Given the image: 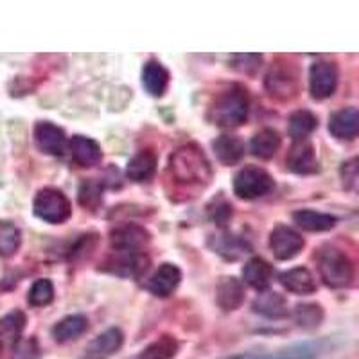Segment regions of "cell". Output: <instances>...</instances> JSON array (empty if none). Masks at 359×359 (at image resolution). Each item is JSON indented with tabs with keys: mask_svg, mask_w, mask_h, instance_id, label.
Masks as SVG:
<instances>
[{
	"mask_svg": "<svg viewBox=\"0 0 359 359\" xmlns=\"http://www.w3.org/2000/svg\"><path fill=\"white\" fill-rule=\"evenodd\" d=\"M169 172L176 184L185 187H205L212 178V168L196 144L176 149L169 158Z\"/></svg>",
	"mask_w": 359,
	"mask_h": 359,
	"instance_id": "obj_1",
	"label": "cell"
},
{
	"mask_svg": "<svg viewBox=\"0 0 359 359\" xmlns=\"http://www.w3.org/2000/svg\"><path fill=\"white\" fill-rule=\"evenodd\" d=\"M248 108L250 101L246 90L239 85H233L217 95L208 110V118L216 126L232 130L245 123L248 117Z\"/></svg>",
	"mask_w": 359,
	"mask_h": 359,
	"instance_id": "obj_2",
	"label": "cell"
},
{
	"mask_svg": "<svg viewBox=\"0 0 359 359\" xmlns=\"http://www.w3.org/2000/svg\"><path fill=\"white\" fill-rule=\"evenodd\" d=\"M318 271L329 287L343 290L354 282V264L347 253L338 248H325L318 255Z\"/></svg>",
	"mask_w": 359,
	"mask_h": 359,
	"instance_id": "obj_3",
	"label": "cell"
},
{
	"mask_svg": "<svg viewBox=\"0 0 359 359\" xmlns=\"http://www.w3.org/2000/svg\"><path fill=\"white\" fill-rule=\"evenodd\" d=\"M34 216L50 224H62L72 216V205L62 191L45 187L34 198Z\"/></svg>",
	"mask_w": 359,
	"mask_h": 359,
	"instance_id": "obj_4",
	"label": "cell"
},
{
	"mask_svg": "<svg viewBox=\"0 0 359 359\" xmlns=\"http://www.w3.org/2000/svg\"><path fill=\"white\" fill-rule=\"evenodd\" d=\"M273 178L261 168H243L233 178V192L241 200H257L273 191Z\"/></svg>",
	"mask_w": 359,
	"mask_h": 359,
	"instance_id": "obj_5",
	"label": "cell"
},
{
	"mask_svg": "<svg viewBox=\"0 0 359 359\" xmlns=\"http://www.w3.org/2000/svg\"><path fill=\"white\" fill-rule=\"evenodd\" d=\"M266 90L280 101H290L298 94V74L290 63H275L266 76Z\"/></svg>",
	"mask_w": 359,
	"mask_h": 359,
	"instance_id": "obj_6",
	"label": "cell"
},
{
	"mask_svg": "<svg viewBox=\"0 0 359 359\" xmlns=\"http://www.w3.org/2000/svg\"><path fill=\"white\" fill-rule=\"evenodd\" d=\"M338 67L332 62H320L313 63L309 70V90L314 99H327L334 95L338 88Z\"/></svg>",
	"mask_w": 359,
	"mask_h": 359,
	"instance_id": "obj_7",
	"label": "cell"
},
{
	"mask_svg": "<svg viewBox=\"0 0 359 359\" xmlns=\"http://www.w3.org/2000/svg\"><path fill=\"white\" fill-rule=\"evenodd\" d=\"M304 237L286 224H278L269 233V248L278 261H291L302 252Z\"/></svg>",
	"mask_w": 359,
	"mask_h": 359,
	"instance_id": "obj_8",
	"label": "cell"
},
{
	"mask_svg": "<svg viewBox=\"0 0 359 359\" xmlns=\"http://www.w3.org/2000/svg\"><path fill=\"white\" fill-rule=\"evenodd\" d=\"M149 243V232L139 224L128 223L111 230V248L114 252L142 253Z\"/></svg>",
	"mask_w": 359,
	"mask_h": 359,
	"instance_id": "obj_9",
	"label": "cell"
},
{
	"mask_svg": "<svg viewBox=\"0 0 359 359\" xmlns=\"http://www.w3.org/2000/svg\"><path fill=\"white\" fill-rule=\"evenodd\" d=\"M34 142L45 155L62 156L67 149V135L56 124L49 121H40L34 126Z\"/></svg>",
	"mask_w": 359,
	"mask_h": 359,
	"instance_id": "obj_10",
	"label": "cell"
},
{
	"mask_svg": "<svg viewBox=\"0 0 359 359\" xmlns=\"http://www.w3.org/2000/svg\"><path fill=\"white\" fill-rule=\"evenodd\" d=\"M287 169L293 171L294 175H314L318 172V158H316V153H314L313 144H309L307 140L302 142H294L291 146L290 153H287Z\"/></svg>",
	"mask_w": 359,
	"mask_h": 359,
	"instance_id": "obj_11",
	"label": "cell"
},
{
	"mask_svg": "<svg viewBox=\"0 0 359 359\" xmlns=\"http://www.w3.org/2000/svg\"><path fill=\"white\" fill-rule=\"evenodd\" d=\"M180 282H182V271H180L178 266L165 262V264L158 266L153 277L147 280V290L155 297L165 298L175 293Z\"/></svg>",
	"mask_w": 359,
	"mask_h": 359,
	"instance_id": "obj_12",
	"label": "cell"
},
{
	"mask_svg": "<svg viewBox=\"0 0 359 359\" xmlns=\"http://www.w3.org/2000/svg\"><path fill=\"white\" fill-rule=\"evenodd\" d=\"M70 155L72 160L78 163L79 168H95L102 160L101 146L90 137H83V135H76L69 142Z\"/></svg>",
	"mask_w": 359,
	"mask_h": 359,
	"instance_id": "obj_13",
	"label": "cell"
},
{
	"mask_svg": "<svg viewBox=\"0 0 359 359\" xmlns=\"http://www.w3.org/2000/svg\"><path fill=\"white\" fill-rule=\"evenodd\" d=\"M329 131L338 140H354L359 131L358 108H341L329 118Z\"/></svg>",
	"mask_w": 359,
	"mask_h": 359,
	"instance_id": "obj_14",
	"label": "cell"
},
{
	"mask_svg": "<svg viewBox=\"0 0 359 359\" xmlns=\"http://www.w3.org/2000/svg\"><path fill=\"white\" fill-rule=\"evenodd\" d=\"M124 336L123 332L111 327L108 331H104L102 334H99L94 341L90 343L86 347L85 355L83 359H108L123 347Z\"/></svg>",
	"mask_w": 359,
	"mask_h": 359,
	"instance_id": "obj_15",
	"label": "cell"
},
{
	"mask_svg": "<svg viewBox=\"0 0 359 359\" xmlns=\"http://www.w3.org/2000/svg\"><path fill=\"white\" fill-rule=\"evenodd\" d=\"M146 268L142 253L130 252H114L104 262V269L110 273L121 275V277H135Z\"/></svg>",
	"mask_w": 359,
	"mask_h": 359,
	"instance_id": "obj_16",
	"label": "cell"
},
{
	"mask_svg": "<svg viewBox=\"0 0 359 359\" xmlns=\"http://www.w3.org/2000/svg\"><path fill=\"white\" fill-rule=\"evenodd\" d=\"M216 302L223 311H236L245 302V287L236 277H223L216 286Z\"/></svg>",
	"mask_w": 359,
	"mask_h": 359,
	"instance_id": "obj_17",
	"label": "cell"
},
{
	"mask_svg": "<svg viewBox=\"0 0 359 359\" xmlns=\"http://www.w3.org/2000/svg\"><path fill=\"white\" fill-rule=\"evenodd\" d=\"M243 278L253 290L264 291L273 280V268L264 259L253 257L243 268Z\"/></svg>",
	"mask_w": 359,
	"mask_h": 359,
	"instance_id": "obj_18",
	"label": "cell"
},
{
	"mask_svg": "<svg viewBox=\"0 0 359 359\" xmlns=\"http://www.w3.org/2000/svg\"><path fill=\"white\" fill-rule=\"evenodd\" d=\"M142 85L147 94H151L153 97H162L169 86L168 69L156 60L147 62L142 69Z\"/></svg>",
	"mask_w": 359,
	"mask_h": 359,
	"instance_id": "obj_19",
	"label": "cell"
},
{
	"mask_svg": "<svg viewBox=\"0 0 359 359\" xmlns=\"http://www.w3.org/2000/svg\"><path fill=\"white\" fill-rule=\"evenodd\" d=\"M156 163H158V158H156L155 151H151V149H142V151L137 153L128 162L126 176L131 182H137V184L147 182V180L155 175Z\"/></svg>",
	"mask_w": 359,
	"mask_h": 359,
	"instance_id": "obj_20",
	"label": "cell"
},
{
	"mask_svg": "<svg viewBox=\"0 0 359 359\" xmlns=\"http://www.w3.org/2000/svg\"><path fill=\"white\" fill-rule=\"evenodd\" d=\"M280 144L282 139L278 131L273 130V128H264V130L253 135L252 142H250V151L257 158L269 160L277 155V151L280 149Z\"/></svg>",
	"mask_w": 359,
	"mask_h": 359,
	"instance_id": "obj_21",
	"label": "cell"
},
{
	"mask_svg": "<svg viewBox=\"0 0 359 359\" xmlns=\"http://www.w3.org/2000/svg\"><path fill=\"white\" fill-rule=\"evenodd\" d=\"M278 280L287 291L294 294H311L316 291V282H314L313 273L307 268H302V266L280 273Z\"/></svg>",
	"mask_w": 359,
	"mask_h": 359,
	"instance_id": "obj_22",
	"label": "cell"
},
{
	"mask_svg": "<svg viewBox=\"0 0 359 359\" xmlns=\"http://www.w3.org/2000/svg\"><path fill=\"white\" fill-rule=\"evenodd\" d=\"M214 153L223 165H236L245 156V142L233 135H221L212 142Z\"/></svg>",
	"mask_w": 359,
	"mask_h": 359,
	"instance_id": "obj_23",
	"label": "cell"
},
{
	"mask_svg": "<svg viewBox=\"0 0 359 359\" xmlns=\"http://www.w3.org/2000/svg\"><path fill=\"white\" fill-rule=\"evenodd\" d=\"M323 352V341H304L269 355H255V359H318Z\"/></svg>",
	"mask_w": 359,
	"mask_h": 359,
	"instance_id": "obj_24",
	"label": "cell"
},
{
	"mask_svg": "<svg viewBox=\"0 0 359 359\" xmlns=\"http://www.w3.org/2000/svg\"><path fill=\"white\" fill-rule=\"evenodd\" d=\"M253 311L271 320H280L290 313L286 298L278 293H271V291L259 294L257 300L253 302Z\"/></svg>",
	"mask_w": 359,
	"mask_h": 359,
	"instance_id": "obj_25",
	"label": "cell"
},
{
	"mask_svg": "<svg viewBox=\"0 0 359 359\" xmlns=\"http://www.w3.org/2000/svg\"><path fill=\"white\" fill-rule=\"evenodd\" d=\"M86 329H88L86 316H83V314H70V316H65V318L60 320L53 327V336L56 341L65 343L85 334Z\"/></svg>",
	"mask_w": 359,
	"mask_h": 359,
	"instance_id": "obj_26",
	"label": "cell"
},
{
	"mask_svg": "<svg viewBox=\"0 0 359 359\" xmlns=\"http://www.w3.org/2000/svg\"><path fill=\"white\" fill-rule=\"evenodd\" d=\"M293 221L307 232H327L336 226V217L331 214L316 212V210H297Z\"/></svg>",
	"mask_w": 359,
	"mask_h": 359,
	"instance_id": "obj_27",
	"label": "cell"
},
{
	"mask_svg": "<svg viewBox=\"0 0 359 359\" xmlns=\"http://www.w3.org/2000/svg\"><path fill=\"white\" fill-rule=\"evenodd\" d=\"M318 128V117L309 110H298L291 114L287 131L294 142H302Z\"/></svg>",
	"mask_w": 359,
	"mask_h": 359,
	"instance_id": "obj_28",
	"label": "cell"
},
{
	"mask_svg": "<svg viewBox=\"0 0 359 359\" xmlns=\"http://www.w3.org/2000/svg\"><path fill=\"white\" fill-rule=\"evenodd\" d=\"M24 327L25 314L22 311H13V313L6 314L4 318L0 320V343H2V347L15 345L20 338Z\"/></svg>",
	"mask_w": 359,
	"mask_h": 359,
	"instance_id": "obj_29",
	"label": "cell"
},
{
	"mask_svg": "<svg viewBox=\"0 0 359 359\" xmlns=\"http://www.w3.org/2000/svg\"><path fill=\"white\" fill-rule=\"evenodd\" d=\"M212 248L214 252L223 255L224 259L229 261H236L243 255V253L248 252V245L243 241L241 237L232 236V233H223V236H216L212 239Z\"/></svg>",
	"mask_w": 359,
	"mask_h": 359,
	"instance_id": "obj_30",
	"label": "cell"
},
{
	"mask_svg": "<svg viewBox=\"0 0 359 359\" xmlns=\"http://www.w3.org/2000/svg\"><path fill=\"white\" fill-rule=\"evenodd\" d=\"M176 352H178V341L172 336H162V338L149 343L133 359H172Z\"/></svg>",
	"mask_w": 359,
	"mask_h": 359,
	"instance_id": "obj_31",
	"label": "cell"
},
{
	"mask_svg": "<svg viewBox=\"0 0 359 359\" xmlns=\"http://www.w3.org/2000/svg\"><path fill=\"white\" fill-rule=\"evenodd\" d=\"M293 318L302 329H314L323 320V309L320 304H298L293 311Z\"/></svg>",
	"mask_w": 359,
	"mask_h": 359,
	"instance_id": "obj_32",
	"label": "cell"
},
{
	"mask_svg": "<svg viewBox=\"0 0 359 359\" xmlns=\"http://www.w3.org/2000/svg\"><path fill=\"white\" fill-rule=\"evenodd\" d=\"M22 233L20 230L9 221H0V255L11 257L20 248Z\"/></svg>",
	"mask_w": 359,
	"mask_h": 359,
	"instance_id": "obj_33",
	"label": "cell"
},
{
	"mask_svg": "<svg viewBox=\"0 0 359 359\" xmlns=\"http://www.w3.org/2000/svg\"><path fill=\"white\" fill-rule=\"evenodd\" d=\"M54 300V286L49 278H38L27 293L29 306L45 307Z\"/></svg>",
	"mask_w": 359,
	"mask_h": 359,
	"instance_id": "obj_34",
	"label": "cell"
},
{
	"mask_svg": "<svg viewBox=\"0 0 359 359\" xmlns=\"http://www.w3.org/2000/svg\"><path fill=\"white\" fill-rule=\"evenodd\" d=\"M102 201V185L94 180H86L79 187V203L83 207L95 208Z\"/></svg>",
	"mask_w": 359,
	"mask_h": 359,
	"instance_id": "obj_35",
	"label": "cell"
},
{
	"mask_svg": "<svg viewBox=\"0 0 359 359\" xmlns=\"http://www.w3.org/2000/svg\"><path fill=\"white\" fill-rule=\"evenodd\" d=\"M232 69L237 72L245 74V76H253L261 69L262 56L261 54H233L232 56Z\"/></svg>",
	"mask_w": 359,
	"mask_h": 359,
	"instance_id": "obj_36",
	"label": "cell"
},
{
	"mask_svg": "<svg viewBox=\"0 0 359 359\" xmlns=\"http://www.w3.org/2000/svg\"><path fill=\"white\" fill-rule=\"evenodd\" d=\"M208 216L219 226H224L229 223V219L232 217V205L224 200L223 196H219L217 200H214L212 203L208 205Z\"/></svg>",
	"mask_w": 359,
	"mask_h": 359,
	"instance_id": "obj_37",
	"label": "cell"
},
{
	"mask_svg": "<svg viewBox=\"0 0 359 359\" xmlns=\"http://www.w3.org/2000/svg\"><path fill=\"white\" fill-rule=\"evenodd\" d=\"M341 178L345 187L352 189L355 184V180H358V165H355V158L348 160L341 165Z\"/></svg>",
	"mask_w": 359,
	"mask_h": 359,
	"instance_id": "obj_38",
	"label": "cell"
},
{
	"mask_svg": "<svg viewBox=\"0 0 359 359\" xmlns=\"http://www.w3.org/2000/svg\"><path fill=\"white\" fill-rule=\"evenodd\" d=\"M224 359H255V355H252V354H237V355H232V358H224Z\"/></svg>",
	"mask_w": 359,
	"mask_h": 359,
	"instance_id": "obj_39",
	"label": "cell"
},
{
	"mask_svg": "<svg viewBox=\"0 0 359 359\" xmlns=\"http://www.w3.org/2000/svg\"><path fill=\"white\" fill-rule=\"evenodd\" d=\"M2 348H4V347H2V343H0V354H2Z\"/></svg>",
	"mask_w": 359,
	"mask_h": 359,
	"instance_id": "obj_40",
	"label": "cell"
}]
</instances>
